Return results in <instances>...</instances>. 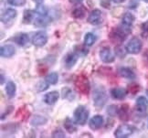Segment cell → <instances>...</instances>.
I'll list each match as a JSON object with an SVG mask.
<instances>
[{
    "instance_id": "1",
    "label": "cell",
    "mask_w": 148,
    "mask_h": 138,
    "mask_svg": "<svg viewBox=\"0 0 148 138\" xmlns=\"http://www.w3.org/2000/svg\"><path fill=\"white\" fill-rule=\"evenodd\" d=\"M92 100L93 104L97 109H101L103 107L108 101V96L106 93V91L103 87H97L92 91Z\"/></svg>"
},
{
    "instance_id": "2",
    "label": "cell",
    "mask_w": 148,
    "mask_h": 138,
    "mask_svg": "<svg viewBox=\"0 0 148 138\" xmlns=\"http://www.w3.org/2000/svg\"><path fill=\"white\" fill-rule=\"evenodd\" d=\"M74 85L76 90L81 94L88 95L90 91V84L88 78L84 74H79L74 79Z\"/></svg>"
},
{
    "instance_id": "3",
    "label": "cell",
    "mask_w": 148,
    "mask_h": 138,
    "mask_svg": "<svg viewBox=\"0 0 148 138\" xmlns=\"http://www.w3.org/2000/svg\"><path fill=\"white\" fill-rule=\"evenodd\" d=\"M90 112L86 106L79 105L73 112V120L79 125H84L87 123Z\"/></svg>"
},
{
    "instance_id": "4",
    "label": "cell",
    "mask_w": 148,
    "mask_h": 138,
    "mask_svg": "<svg viewBox=\"0 0 148 138\" xmlns=\"http://www.w3.org/2000/svg\"><path fill=\"white\" fill-rule=\"evenodd\" d=\"M124 48L129 54H138L143 48V43L137 37H134L127 42Z\"/></svg>"
},
{
    "instance_id": "5",
    "label": "cell",
    "mask_w": 148,
    "mask_h": 138,
    "mask_svg": "<svg viewBox=\"0 0 148 138\" xmlns=\"http://www.w3.org/2000/svg\"><path fill=\"white\" fill-rule=\"evenodd\" d=\"M135 131V127L131 124H123L119 125L114 132V136L116 138H127L132 135Z\"/></svg>"
},
{
    "instance_id": "6",
    "label": "cell",
    "mask_w": 148,
    "mask_h": 138,
    "mask_svg": "<svg viewBox=\"0 0 148 138\" xmlns=\"http://www.w3.org/2000/svg\"><path fill=\"white\" fill-rule=\"evenodd\" d=\"M32 44L38 48H41L48 42V35L45 31H38L33 35L31 39Z\"/></svg>"
},
{
    "instance_id": "7",
    "label": "cell",
    "mask_w": 148,
    "mask_h": 138,
    "mask_svg": "<svg viewBox=\"0 0 148 138\" xmlns=\"http://www.w3.org/2000/svg\"><path fill=\"white\" fill-rule=\"evenodd\" d=\"M99 55H100L101 60L102 62H104V63H112V62H113L115 60L114 54L112 53V51L111 50V49L108 48V47L102 48L100 50Z\"/></svg>"
},
{
    "instance_id": "8",
    "label": "cell",
    "mask_w": 148,
    "mask_h": 138,
    "mask_svg": "<svg viewBox=\"0 0 148 138\" xmlns=\"http://www.w3.org/2000/svg\"><path fill=\"white\" fill-rule=\"evenodd\" d=\"M87 21L90 23V25L93 26H97L100 25L102 22V13L100 9L95 8L93 10L90 11V15L88 16V19Z\"/></svg>"
},
{
    "instance_id": "9",
    "label": "cell",
    "mask_w": 148,
    "mask_h": 138,
    "mask_svg": "<svg viewBox=\"0 0 148 138\" xmlns=\"http://www.w3.org/2000/svg\"><path fill=\"white\" fill-rule=\"evenodd\" d=\"M16 16V10L14 8H7L4 12L1 14V22L4 24H8V23L14 20Z\"/></svg>"
},
{
    "instance_id": "10",
    "label": "cell",
    "mask_w": 148,
    "mask_h": 138,
    "mask_svg": "<svg viewBox=\"0 0 148 138\" xmlns=\"http://www.w3.org/2000/svg\"><path fill=\"white\" fill-rule=\"evenodd\" d=\"M110 93L112 99L114 100H123L126 97L128 91L124 88H120V87H115L112 88L110 91Z\"/></svg>"
},
{
    "instance_id": "11",
    "label": "cell",
    "mask_w": 148,
    "mask_h": 138,
    "mask_svg": "<svg viewBox=\"0 0 148 138\" xmlns=\"http://www.w3.org/2000/svg\"><path fill=\"white\" fill-rule=\"evenodd\" d=\"M104 123V119L100 114H97V115H94L92 118H90V122H89V126L90 129H92L94 131L99 130L102 125H103Z\"/></svg>"
},
{
    "instance_id": "12",
    "label": "cell",
    "mask_w": 148,
    "mask_h": 138,
    "mask_svg": "<svg viewBox=\"0 0 148 138\" xmlns=\"http://www.w3.org/2000/svg\"><path fill=\"white\" fill-rule=\"evenodd\" d=\"M16 54V49L14 46L7 44V45H3L0 48V55H1L2 58H11Z\"/></svg>"
},
{
    "instance_id": "13",
    "label": "cell",
    "mask_w": 148,
    "mask_h": 138,
    "mask_svg": "<svg viewBox=\"0 0 148 138\" xmlns=\"http://www.w3.org/2000/svg\"><path fill=\"white\" fill-rule=\"evenodd\" d=\"M60 98V93L57 91H52L50 93H48L44 95V102L48 105H53L58 102Z\"/></svg>"
},
{
    "instance_id": "14",
    "label": "cell",
    "mask_w": 148,
    "mask_h": 138,
    "mask_svg": "<svg viewBox=\"0 0 148 138\" xmlns=\"http://www.w3.org/2000/svg\"><path fill=\"white\" fill-rule=\"evenodd\" d=\"M79 58V55L74 51V52H71V53H68L65 57V67L67 69H71L74 65L76 64V62L78 60Z\"/></svg>"
},
{
    "instance_id": "15",
    "label": "cell",
    "mask_w": 148,
    "mask_h": 138,
    "mask_svg": "<svg viewBox=\"0 0 148 138\" xmlns=\"http://www.w3.org/2000/svg\"><path fill=\"white\" fill-rule=\"evenodd\" d=\"M49 21L50 20L49 16H40L37 14V16H35V19H34L33 24L37 27H44L49 25Z\"/></svg>"
},
{
    "instance_id": "16",
    "label": "cell",
    "mask_w": 148,
    "mask_h": 138,
    "mask_svg": "<svg viewBox=\"0 0 148 138\" xmlns=\"http://www.w3.org/2000/svg\"><path fill=\"white\" fill-rule=\"evenodd\" d=\"M136 109L139 113H145L148 109V100L145 96H139L136 99Z\"/></svg>"
},
{
    "instance_id": "17",
    "label": "cell",
    "mask_w": 148,
    "mask_h": 138,
    "mask_svg": "<svg viewBox=\"0 0 148 138\" xmlns=\"http://www.w3.org/2000/svg\"><path fill=\"white\" fill-rule=\"evenodd\" d=\"M118 73L119 75L123 78L128 79V80H134L135 79V73L134 71L131 70L128 67H122L118 69Z\"/></svg>"
},
{
    "instance_id": "18",
    "label": "cell",
    "mask_w": 148,
    "mask_h": 138,
    "mask_svg": "<svg viewBox=\"0 0 148 138\" xmlns=\"http://www.w3.org/2000/svg\"><path fill=\"white\" fill-rule=\"evenodd\" d=\"M5 94L8 97V99H12L15 97L16 93V85L14 82L12 80H9V82L5 84Z\"/></svg>"
},
{
    "instance_id": "19",
    "label": "cell",
    "mask_w": 148,
    "mask_h": 138,
    "mask_svg": "<svg viewBox=\"0 0 148 138\" xmlns=\"http://www.w3.org/2000/svg\"><path fill=\"white\" fill-rule=\"evenodd\" d=\"M76 123L74 122V120H71L70 117H66L64 122H63V126L66 129V131L70 134H73L77 131V127H76Z\"/></svg>"
},
{
    "instance_id": "20",
    "label": "cell",
    "mask_w": 148,
    "mask_h": 138,
    "mask_svg": "<svg viewBox=\"0 0 148 138\" xmlns=\"http://www.w3.org/2000/svg\"><path fill=\"white\" fill-rule=\"evenodd\" d=\"M118 116L123 122H127L129 120V105L127 103H124L120 108H119Z\"/></svg>"
},
{
    "instance_id": "21",
    "label": "cell",
    "mask_w": 148,
    "mask_h": 138,
    "mask_svg": "<svg viewBox=\"0 0 148 138\" xmlns=\"http://www.w3.org/2000/svg\"><path fill=\"white\" fill-rule=\"evenodd\" d=\"M48 122V119L46 117H44L43 115H34L31 120H30V125L34 126V127H37V126H41L46 124Z\"/></svg>"
},
{
    "instance_id": "22",
    "label": "cell",
    "mask_w": 148,
    "mask_h": 138,
    "mask_svg": "<svg viewBox=\"0 0 148 138\" xmlns=\"http://www.w3.org/2000/svg\"><path fill=\"white\" fill-rule=\"evenodd\" d=\"M28 40H29V38H28V35L26 33H19L14 37V41L18 46H20V47L26 46L28 43Z\"/></svg>"
},
{
    "instance_id": "23",
    "label": "cell",
    "mask_w": 148,
    "mask_h": 138,
    "mask_svg": "<svg viewBox=\"0 0 148 138\" xmlns=\"http://www.w3.org/2000/svg\"><path fill=\"white\" fill-rule=\"evenodd\" d=\"M85 14H86V8L82 5L81 7H78L76 8H74L71 12V16H73L74 19H84L85 16Z\"/></svg>"
},
{
    "instance_id": "24",
    "label": "cell",
    "mask_w": 148,
    "mask_h": 138,
    "mask_svg": "<svg viewBox=\"0 0 148 138\" xmlns=\"http://www.w3.org/2000/svg\"><path fill=\"white\" fill-rule=\"evenodd\" d=\"M35 16H36L35 11H32L29 9L25 10L23 14V23L24 24H30V23H33Z\"/></svg>"
},
{
    "instance_id": "25",
    "label": "cell",
    "mask_w": 148,
    "mask_h": 138,
    "mask_svg": "<svg viewBox=\"0 0 148 138\" xmlns=\"http://www.w3.org/2000/svg\"><path fill=\"white\" fill-rule=\"evenodd\" d=\"M96 40H97V36L92 32H89L84 37V45L86 47H92L96 42Z\"/></svg>"
},
{
    "instance_id": "26",
    "label": "cell",
    "mask_w": 148,
    "mask_h": 138,
    "mask_svg": "<svg viewBox=\"0 0 148 138\" xmlns=\"http://www.w3.org/2000/svg\"><path fill=\"white\" fill-rule=\"evenodd\" d=\"M134 20H135L134 16L132 13L127 12V13H125V14L123 16L122 23H123V24H124V25H126V26L132 27V25H133V23L134 22Z\"/></svg>"
},
{
    "instance_id": "27",
    "label": "cell",
    "mask_w": 148,
    "mask_h": 138,
    "mask_svg": "<svg viewBox=\"0 0 148 138\" xmlns=\"http://www.w3.org/2000/svg\"><path fill=\"white\" fill-rule=\"evenodd\" d=\"M46 80L48 82L49 84L50 85H55L58 83L59 82V74L57 72H51L46 78Z\"/></svg>"
},
{
    "instance_id": "28",
    "label": "cell",
    "mask_w": 148,
    "mask_h": 138,
    "mask_svg": "<svg viewBox=\"0 0 148 138\" xmlns=\"http://www.w3.org/2000/svg\"><path fill=\"white\" fill-rule=\"evenodd\" d=\"M62 98L63 99H68L69 101H72V99L74 98V94L72 93V91L68 88V87H64L62 88Z\"/></svg>"
},
{
    "instance_id": "29",
    "label": "cell",
    "mask_w": 148,
    "mask_h": 138,
    "mask_svg": "<svg viewBox=\"0 0 148 138\" xmlns=\"http://www.w3.org/2000/svg\"><path fill=\"white\" fill-rule=\"evenodd\" d=\"M35 12L38 15H40V16H48V14H49L48 8L42 4H38L37 8L35 9Z\"/></svg>"
},
{
    "instance_id": "30",
    "label": "cell",
    "mask_w": 148,
    "mask_h": 138,
    "mask_svg": "<svg viewBox=\"0 0 148 138\" xmlns=\"http://www.w3.org/2000/svg\"><path fill=\"white\" fill-rule=\"evenodd\" d=\"M118 113H119V107L117 105L112 104L107 107V113L109 114L110 116H112V117L116 116V115H118Z\"/></svg>"
},
{
    "instance_id": "31",
    "label": "cell",
    "mask_w": 148,
    "mask_h": 138,
    "mask_svg": "<svg viewBox=\"0 0 148 138\" xmlns=\"http://www.w3.org/2000/svg\"><path fill=\"white\" fill-rule=\"evenodd\" d=\"M140 90H141V87H140V85L137 83H131L128 85V88H127L128 93H132V94L138 93L140 91Z\"/></svg>"
},
{
    "instance_id": "32",
    "label": "cell",
    "mask_w": 148,
    "mask_h": 138,
    "mask_svg": "<svg viewBox=\"0 0 148 138\" xmlns=\"http://www.w3.org/2000/svg\"><path fill=\"white\" fill-rule=\"evenodd\" d=\"M51 137L52 138H64L66 136H65V133L63 132V130L60 128H57L51 133Z\"/></svg>"
},
{
    "instance_id": "33",
    "label": "cell",
    "mask_w": 148,
    "mask_h": 138,
    "mask_svg": "<svg viewBox=\"0 0 148 138\" xmlns=\"http://www.w3.org/2000/svg\"><path fill=\"white\" fill-rule=\"evenodd\" d=\"M49 86V85L47 80H41V82H39L37 84V90H38V91H44L48 90Z\"/></svg>"
},
{
    "instance_id": "34",
    "label": "cell",
    "mask_w": 148,
    "mask_h": 138,
    "mask_svg": "<svg viewBox=\"0 0 148 138\" xmlns=\"http://www.w3.org/2000/svg\"><path fill=\"white\" fill-rule=\"evenodd\" d=\"M8 3L14 7H23L27 3V0H7Z\"/></svg>"
},
{
    "instance_id": "35",
    "label": "cell",
    "mask_w": 148,
    "mask_h": 138,
    "mask_svg": "<svg viewBox=\"0 0 148 138\" xmlns=\"http://www.w3.org/2000/svg\"><path fill=\"white\" fill-rule=\"evenodd\" d=\"M16 114H18V115H16V117L19 116V118H21L22 120H25L26 118L28 117V112L27 111L26 108H20L18 112L16 113Z\"/></svg>"
},
{
    "instance_id": "36",
    "label": "cell",
    "mask_w": 148,
    "mask_h": 138,
    "mask_svg": "<svg viewBox=\"0 0 148 138\" xmlns=\"http://www.w3.org/2000/svg\"><path fill=\"white\" fill-rule=\"evenodd\" d=\"M142 36L143 38H148V21L142 24Z\"/></svg>"
},
{
    "instance_id": "37",
    "label": "cell",
    "mask_w": 148,
    "mask_h": 138,
    "mask_svg": "<svg viewBox=\"0 0 148 138\" xmlns=\"http://www.w3.org/2000/svg\"><path fill=\"white\" fill-rule=\"evenodd\" d=\"M115 53L117 56H119L120 58H124V56L126 55V50H125V48L124 49H122L121 47H117L115 49Z\"/></svg>"
},
{
    "instance_id": "38",
    "label": "cell",
    "mask_w": 148,
    "mask_h": 138,
    "mask_svg": "<svg viewBox=\"0 0 148 138\" xmlns=\"http://www.w3.org/2000/svg\"><path fill=\"white\" fill-rule=\"evenodd\" d=\"M75 52L78 54V55H82V56H85L87 53H88V49H85L84 47H82V46H81V47H79V49H75Z\"/></svg>"
},
{
    "instance_id": "39",
    "label": "cell",
    "mask_w": 148,
    "mask_h": 138,
    "mask_svg": "<svg viewBox=\"0 0 148 138\" xmlns=\"http://www.w3.org/2000/svg\"><path fill=\"white\" fill-rule=\"evenodd\" d=\"M48 71V68L46 66H44L43 64H40V65H38V73L40 74V75H43V74H45Z\"/></svg>"
},
{
    "instance_id": "40",
    "label": "cell",
    "mask_w": 148,
    "mask_h": 138,
    "mask_svg": "<svg viewBox=\"0 0 148 138\" xmlns=\"http://www.w3.org/2000/svg\"><path fill=\"white\" fill-rule=\"evenodd\" d=\"M101 7L104 8H110L111 7L110 0H101Z\"/></svg>"
},
{
    "instance_id": "41",
    "label": "cell",
    "mask_w": 148,
    "mask_h": 138,
    "mask_svg": "<svg viewBox=\"0 0 148 138\" xmlns=\"http://www.w3.org/2000/svg\"><path fill=\"white\" fill-rule=\"evenodd\" d=\"M13 111V106H8V108H7V111H5L4 113H2V116H1V120H4V117H5L8 115V113H10L11 112Z\"/></svg>"
},
{
    "instance_id": "42",
    "label": "cell",
    "mask_w": 148,
    "mask_h": 138,
    "mask_svg": "<svg viewBox=\"0 0 148 138\" xmlns=\"http://www.w3.org/2000/svg\"><path fill=\"white\" fill-rule=\"evenodd\" d=\"M138 0H131L130 1V5H129V8H137V5H138Z\"/></svg>"
},
{
    "instance_id": "43",
    "label": "cell",
    "mask_w": 148,
    "mask_h": 138,
    "mask_svg": "<svg viewBox=\"0 0 148 138\" xmlns=\"http://www.w3.org/2000/svg\"><path fill=\"white\" fill-rule=\"evenodd\" d=\"M83 0H69V2L72 5H78V4H81Z\"/></svg>"
},
{
    "instance_id": "44",
    "label": "cell",
    "mask_w": 148,
    "mask_h": 138,
    "mask_svg": "<svg viewBox=\"0 0 148 138\" xmlns=\"http://www.w3.org/2000/svg\"><path fill=\"white\" fill-rule=\"evenodd\" d=\"M112 1L115 4H121V3H123L125 0H112Z\"/></svg>"
},
{
    "instance_id": "45",
    "label": "cell",
    "mask_w": 148,
    "mask_h": 138,
    "mask_svg": "<svg viewBox=\"0 0 148 138\" xmlns=\"http://www.w3.org/2000/svg\"><path fill=\"white\" fill-rule=\"evenodd\" d=\"M4 82H5V76H4V74H1V85H3L4 84Z\"/></svg>"
},
{
    "instance_id": "46",
    "label": "cell",
    "mask_w": 148,
    "mask_h": 138,
    "mask_svg": "<svg viewBox=\"0 0 148 138\" xmlns=\"http://www.w3.org/2000/svg\"><path fill=\"white\" fill-rule=\"evenodd\" d=\"M33 1L37 4H42V2L44 1V0H33Z\"/></svg>"
},
{
    "instance_id": "47",
    "label": "cell",
    "mask_w": 148,
    "mask_h": 138,
    "mask_svg": "<svg viewBox=\"0 0 148 138\" xmlns=\"http://www.w3.org/2000/svg\"><path fill=\"white\" fill-rule=\"evenodd\" d=\"M144 2H145V3H148V0H143Z\"/></svg>"
},
{
    "instance_id": "48",
    "label": "cell",
    "mask_w": 148,
    "mask_h": 138,
    "mask_svg": "<svg viewBox=\"0 0 148 138\" xmlns=\"http://www.w3.org/2000/svg\"><path fill=\"white\" fill-rule=\"evenodd\" d=\"M145 93H146V94H147V96H148V90H146V91H145Z\"/></svg>"
},
{
    "instance_id": "49",
    "label": "cell",
    "mask_w": 148,
    "mask_h": 138,
    "mask_svg": "<svg viewBox=\"0 0 148 138\" xmlns=\"http://www.w3.org/2000/svg\"><path fill=\"white\" fill-rule=\"evenodd\" d=\"M147 127H148V120H147Z\"/></svg>"
}]
</instances>
